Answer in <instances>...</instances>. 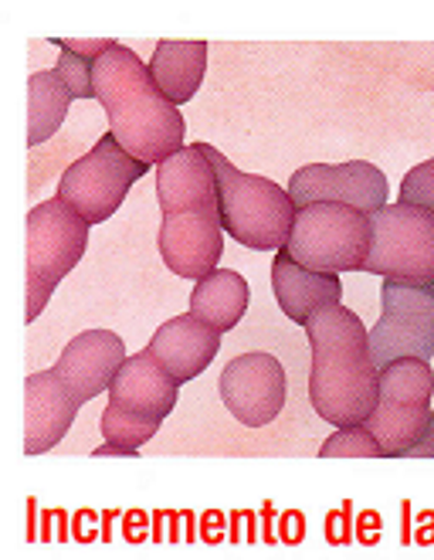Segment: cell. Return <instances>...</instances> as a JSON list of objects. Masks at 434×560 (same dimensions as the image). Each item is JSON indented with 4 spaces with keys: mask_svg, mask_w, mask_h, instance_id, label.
I'll list each match as a JSON object with an SVG mask.
<instances>
[{
    "mask_svg": "<svg viewBox=\"0 0 434 560\" xmlns=\"http://www.w3.org/2000/svg\"><path fill=\"white\" fill-rule=\"evenodd\" d=\"M204 526H208V530H204V540H208V544H218V540L224 537V530H218V526H224V516L208 513V516H204Z\"/></svg>",
    "mask_w": 434,
    "mask_h": 560,
    "instance_id": "29",
    "label": "cell"
},
{
    "mask_svg": "<svg viewBox=\"0 0 434 560\" xmlns=\"http://www.w3.org/2000/svg\"><path fill=\"white\" fill-rule=\"evenodd\" d=\"M150 65L156 89L171 98L174 106H184L197 95L208 72V45L204 42H160Z\"/></svg>",
    "mask_w": 434,
    "mask_h": 560,
    "instance_id": "18",
    "label": "cell"
},
{
    "mask_svg": "<svg viewBox=\"0 0 434 560\" xmlns=\"http://www.w3.org/2000/svg\"><path fill=\"white\" fill-rule=\"evenodd\" d=\"M285 544H298L306 537V516L298 513V510H289V513H282V534H279Z\"/></svg>",
    "mask_w": 434,
    "mask_h": 560,
    "instance_id": "26",
    "label": "cell"
},
{
    "mask_svg": "<svg viewBox=\"0 0 434 560\" xmlns=\"http://www.w3.org/2000/svg\"><path fill=\"white\" fill-rule=\"evenodd\" d=\"M92 79L95 98L109 116V133L129 156L150 163V167H160L166 156L184 150V116L156 89L150 65L140 61L137 51L116 45L109 55L95 61Z\"/></svg>",
    "mask_w": 434,
    "mask_h": 560,
    "instance_id": "3",
    "label": "cell"
},
{
    "mask_svg": "<svg viewBox=\"0 0 434 560\" xmlns=\"http://www.w3.org/2000/svg\"><path fill=\"white\" fill-rule=\"evenodd\" d=\"M371 214L350 205H306L295 211L285 252L309 272H363L371 255Z\"/></svg>",
    "mask_w": 434,
    "mask_h": 560,
    "instance_id": "5",
    "label": "cell"
},
{
    "mask_svg": "<svg viewBox=\"0 0 434 560\" xmlns=\"http://www.w3.org/2000/svg\"><path fill=\"white\" fill-rule=\"evenodd\" d=\"M160 424L163 421H156V418H143V415H132V411H126V408H119V405H106V411H103V435H106V442H113V445H122V448H129L132 455H140V448L160 432Z\"/></svg>",
    "mask_w": 434,
    "mask_h": 560,
    "instance_id": "21",
    "label": "cell"
},
{
    "mask_svg": "<svg viewBox=\"0 0 434 560\" xmlns=\"http://www.w3.org/2000/svg\"><path fill=\"white\" fill-rule=\"evenodd\" d=\"M322 458H384L374 432L366 424H350V428H337V435H329L319 445Z\"/></svg>",
    "mask_w": 434,
    "mask_h": 560,
    "instance_id": "22",
    "label": "cell"
},
{
    "mask_svg": "<svg viewBox=\"0 0 434 560\" xmlns=\"http://www.w3.org/2000/svg\"><path fill=\"white\" fill-rule=\"evenodd\" d=\"M400 205L434 214V160H424L400 180Z\"/></svg>",
    "mask_w": 434,
    "mask_h": 560,
    "instance_id": "24",
    "label": "cell"
},
{
    "mask_svg": "<svg viewBox=\"0 0 434 560\" xmlns=\"http://www.w3.org/2000/svg\"><path fill=\"white\" fill-rule=\"evenodd\" d=\"M356 526H360V534H356V540H360V544H377V534H380V516H377L374 510H366V513L356 520Z\"/></svg>",
    "mask_w": 434,
    "mask_h": 560,
    "instance_id": "27",
    "label": "cell"
},
{
    "mask_svg": "<svg viewBox=\"0 0 434 560\" xmlns=\"http://www.w3.org/2000/svg\"><path fill=\"white\" fill-rule=\"evenodd\" d=\"M197 147L204 150L218 177V205H221L224 235H231L251 252L285 248L289 232L295 224V205L289 190H282L269 177L238 171L235 163L221 156V150L211 143H197Z\"/></svg>",
    "mask_w": 434,
    "mask_h": 560,
    "instance_id": "4",
    "label": "cell"
},
{
    "mask_svg": "<svg viewBox=\"0 0 434 560\" xmlns=\"http://www.w3.org/2000/svg\"><path fill=\"white\" fill-rule=\"evenodd\" d=\"M106 394L113 405H119L132 415L166 421L177 408L180 381L166 368H160L150 350H140L137 357H126V364L119 368V374Z\"/></svg>",
    "mask_w": 434,
    "mask_h": 560,
    "instance_id": "16",
    "label": "cell"
},
{
    "mask_svg": "<svg viewBox=\"0 0 434 560\" xmlns=\"http://www.w3.org/2000/svg\"><path fill=\"white\" fill-rule=\"evenodd\" d=\"M51 45H58V48H72L75 55H82V58H89V61H98L103 55H109L119 42H113V38H51Z\"/></svg>",
    "mask_w": 434,
    "mask_h": 560,
    "instance_id": "25",
    "label": "cell"
},
{
    "mask_svg": "<svg viewBox=\"0 0 434 560\" xmlns=\"http://www.w3.org/2000/svg\"><path fill=\"white\" fill-rule=\"evenodd\" d=\"M89 221L64 201H42L27 214V300L24 319H38L58 282L69 276L89 248Z\"/></svg>",
    "mask_w": 434,
    "mask_h": 560,
    "instance_id": "6",
    "label": "cell"
},
{
    "mask_svg": "<svg viewBox=\"0 0 434 560\" xmlns=\"http://www.w3.org/2000/svg\"><path fill=\"white\" fill-rule=\"evenodd\" d=\"M404 544H411V506L404 503Z\"/></svg>",
    "mask_w": 434,
    "mask_h": 560,
    "instance_id": "33",
    "label": "cell"
},
{
    "mask_svg": "<svg viewBox=\"0 0 434 560\" xmlns=\"http://www.w3.org/2000/svg\"><path fill=\"white\" fill-rule=\"evenodd\" d=\"M221 337L224 334L211 323L197 319L193 313H184V316L166 319L153 334L146 350L153 353L160 368H166L180 384H187L214 364V357L221 350Z\"/></svg>",
    "mask_w": 434,
    "mask_h": 560,
    "instance_id": "15",
    "label": "cell"
},
{
    "mask_svg": "<svg viewBox=\"0 0 434 560\" xmlns=\"http://www.w3.org/2000/svg\"><path fill=\"white\" fill-rule=\"evenodd\" d=\"M248 300H251V289L245 276L231 269H214L211 276L193 282L190 313L197 319L211 323L214 329H221V334H227V329H235L242 316L248 313Z\"/></svg>",
    "mask_w": 434,
    "mask_h": 560,
    "instance_id": "19",
    "label": "cell"
},
{
    "mask_svg": "<svg viewBox=\"0 0 434 560\" xmlns=\"http://www.w3.org/2000/svg\"><path fill=\"white\" fill-rule=\"evenodd\" d=\"M313 347L309 401L332 428L363 424L377 405L380 368L371 357V329L347 306H326L309 316Z\"/></svg>",
    "mask_w": 434,
    "mask_h": 560,
    "instance_id": "2",
    "label": "cell"
},
{
    "mask_svg": "<svg viewBox=\"0 0 434 560\" xmlns=\"http://www.w3.org/2000/svg\"><path fill=\"white\" fill-rule=\"evenodd\" d=\"M371 357L384 371L394 360H434V282L380 285V319L371 329Z\"/></svg>",
    "mask_w": 434,
    "mask_h": 560,
    "instance_id": "10",
    "label": "cell"
},
{
    "mask_svg": "<svg viewBox=\"0 0 434 560\" xmlns=\"http://www.w3.org/2000/svg\"><path fill=\"white\" fill-rule=\"evenodd\" d=\"M224 408L248 428L272 424L285 408V368L272 353L235 357L218 381Z\"/></svg>",
    "mask_w": 434,
    "mask_h": 560,
    "instance_id": "12",
    "label": "cell"
},
{
    "mask_svg": "<svg viewBox=\"0 0 434 560\" xmlns=\"http://www.w3.org/2000/svg\"><path fill=\"white\" fill-rule=\"evenodd\" d=\"M408 458H434V411H431V418H427V432L421 435V442L411 448Z\"/></svg>",
    "mask_w": 434,
    "mask_h": 560,
    "instance_id": "28",
    "label": "cell"
},
{
    "mask_svg": "<svg viewBox=\"0 0 434 560\" xmlns=\"http://www.w3.org/2000/svg\"><path fill=\"white\" fill-rule=\"evenodd\" d=\"M150 171H153L150 163L129 156L119 147V140L106 133L82 160H75L72 167L61 174L58 201L69 205L82 221L103 224L122 208L129 187Z\"/></svg>",
    "mask_w": 434,
    "mask_h": 560,
    "instance_id": "8",
    "label": "cell"
},
{
    "mask_svg": "<svg viewBox=\"0 0 434 560\" xmlns=\"http://www.w3.org/2000/svg\"><path fill=\"white\" fill-rule=\"evenodd\" d=\"M265 544H275V530H272V503H265Z\"/></svg>",
    "mask_w": 434,
    "mask_h": 560,
    "instance_id": "32",
    "label": "cell"
},
{
    "mask_svg": "<svg viewBox=\"0 0 434 560\" xmlns=\"http://www.w3.org/2000/svg\"><path fill=\"white\" fill-rule=\"evenodd\" d=\"M289 197L295 211L306 205H350L363 214H377L387 208V174L366 160L350 163H309L289 180Z\"/></svg>",
    "mask_w": 434,
    "mask_h": 560,
    "instance_id": "11",
    "label": "cell"
},
{
    "mask_svg": "<svg viewBox=\"0 0 434 560\" xmlns=\"http://www.w3.org/2000/svg\"><path fill=\"white\" fill-rule=\"evenodd\" d=\"M434 398V371L427 360H394L380 371L377 405L366 415L384 458H408L427 432Z\"/></svg>",
    "mask_w": 434,
    "mask_h": 560,
    "instance_id": "7",
    "label": "cell"
},
{
    "mask_svg": "<svg viewBox=\"0 0 434 560\" xmlns=\"http://www.w3.org/2000/svg\"><path fill=\"white\" fill-rule=\"evenodd\" d=\"M371 228L363 272L394 282H434V214L397 201L371 214Z\"/></svg>",
    "mask_w": 434,
    "mask_h": 560,
    "instance_id": "9",
    "label": "cell"
},
{
    "mask_svg": "<svg viewBox=\"0 0 434 560\" xmlns=\"http://www.w3.org/2000/svg\"><path fill=\"white\" fill-rule=\"evenodd\" d=\"M272 292L282 306V313L306 326L313 313L326 310V306H340L343 300V282L337 272H309L298 261H292V255L285 248L275 252L272 261Z\"/></svg>",
    "mask_w": 434,
    "mask_h": 560,
    "instance_id": "17",
    "label": "cell"
},
{
    "mask_svg": "<svg viewBox=\"0 0 434 560\" xmlns=\"http://www.w3.org/2000/svg\"><path fill=\"white\" fill-rule=\"evenodd\" d=\"M122 364L126 347L119 334H113V329H85V334L72 337L69 347L61 350L55 371L64 381V387L75 394V401L85 405L103 390H109Z\"/></svg>",
    "mask_w": 434,
    "mask_h": 560,
    "instance_id": "13",
    "label": "cell"
},
{
    "mask_svg": "<svg viewBox=\"0 0 434 560\" xmlns=\"http://www.w3.org/2000/svg\"><path fill=\"white\" fill-rule=\"evenodd\" d=\"M75 394L64 387L58 371H38L24 381V455L51 452L79 415Z\"/></svg>",
    "mask_w": 434,
    "mask_h": 560,
    "instance_id": "14",
    "label": "cell"
},
{
    "mask_svg": "<svg viewBox=\"0 0 434 560\" xmlns=\"http://www.w3.org/2000/svg\"><path fill=\"white\" fill-rule=\"evenodd\" d=\"M35 513H38V503H35V500H27V540H38V537H42V534L35 530V526H38V523H35Z\"/></svg>",
    "mask_w": 434,
    "mask_h": 560,
    "instance_id": "31",
    "label": "cell"
},
{
    "mask_svg": "<svg viewBox=\"0 0 434 560\" xmlns=\"http://www.w3.org/2000/svg\"><path fill=\"white\" fill-rule=\"evenodd\" d=\"M421 523H427V526L418 530V544H434V513H421Z\"/></svg>",
    "mask_w": 434,
    "mask_h": 560,
    "instance_id": "30",
    "label": "cell"
},
{
    "mask_svg": "<svg viewBox=\"0 0 434 560\" xmlns=\"http://www.w3.org/2000/svg\"><path fill=\"white\" fill-rule=\"evenodd\" d=\"M72 106V92L64 89L55 69L35 72L27 82V147L51 140Z\"/></svg>",
    "mask_w": 434,
    "mask_h": 560,
    "instance_id": "20",
    "label": "cell"
},
{
    "mask_svg": "<svg viewBox=\"0 0 434 560\" xmlns=\"http://www.w3.org/2000/svg\"><path fill=\"white\" fill-rule=\"evenodd\" d=\"M58 51H61V58H58L55 72L64 82V89L72 92V98H95V79H92L95 61L75 55L72 48H58Z\"/></svg>",
    "mask_w": 434,
    "mask_h": 560,
    "instance_id": "23",
    "label": "cell"
},
{
    "mask_svg": "<svg viewBox=\"0 0 434 560\" xmlns=\"http://www.w3.org/2000/svg\"><path fill=\"white\" fill-rule=\"evenodd\" d=\"M156 171L160 197V258L180 279H204L224 255V224L218 205V177L197 143L166 156Z\"/></svg>",
    "mask_w": 434,
    "mask_h": 560,
    "instance_id": "1",
    "label": "cell"
}]
</instances>
